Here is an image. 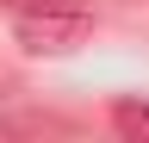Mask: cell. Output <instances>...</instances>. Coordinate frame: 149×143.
<instances>
[{
  "label": "cell",
  "instance_id": "cell-1",
  "mask_svg": "<svg viewBox=\"0 0 149 143\" xmlns=\"http://www.w3.org/2000/svg\"><path fill=\"white\" fill-rule=\"evenodd\" d=\"M13 25H19V44L31 56H68L74 44H87L93 13L87 6H50V13H13Z\"/></svg>",
  "mask_w": 149,
  "mask_h": 143
},
{
  "label": "cell",
  "instance_id": "cell-2",
  "mask_svg": "<svg viewBox=\"0 0 149 143\" xmlns=\"http://www.w3.org/2000/svg\"><path fill=\"white\" fill-rule=\"evenodd\" d=\"M112 131L118 137H149V106L143 100H118L112 106Z\"/></svg>",
  "mask_w": 149,
  "mask_h": 143
},
{
  "label": "cell",
  "instance_id": "cell-3",
  "mask_svg": "<svg viewBox=\"0 0 149 143\" xmlns=\"http://www.w3.org/2000/svg\"><path fill=\"white\" fill-rule=\"evenodd\" d=\"M13 13H50V6H87V0H6Z\"/></svg>",
  "mask_w": 149,
  "mask_h": 143
}]
</instances>
